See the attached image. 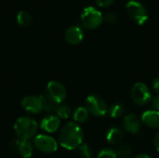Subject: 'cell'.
I'll return each instance as SVG.
<instances>
[{
	"label": "cell",
	"instance_id": "cell-25",
	"mask_svg": "<svg viewBox=\"0 0 159 158\" xmlns=\"http://www.w3.org/2000/svg\"><path fill=\"white\" fill-rule=\"evenodd\" d=\"M95 2L99 7H107L111 6L115 2V0H95Z\"/></svg>",
	"mask_w": 159,
	"mask_h": 158
},
{
	"label": "cell",
	"instance_id": "cell-10",
	"mask_svg": "<svg viewBox=\"0 0 159 158\" xmlns=\"http://www.w3.org/2000/svg\"><path fill=\"white\" fill-rule=\"evenodd\" d=\"M64 38L70 45H78L84 38V33L78 26H70L64 33Z\"/></svg>",
	"mask_w": 159,
	"mask_h": 158
},
{
	"label": "cell",
	"instance_id": "cell-4",
	"mask_svg": "<svg viewBox=\"0 0 159 158\" xmlns=\"http://www.w3.org/2000/svg\"><path fill=\"white\" fill-rule=\"evenodd\" d=\"M80 18L82 24L88 29L98 28L103 20L102 14L93 7H88L84 8Z\"/></svg>",
	"mask_w": 159,
	"mask_h": 158
},
{
	"label": "cell",
	"instance_id": "cell-19",
	"mask_svg": "<svg viewBox=\"0 0 159 158\" xmlns=\"http://www.w3.org/2000/svg\"><path fill=\"white\" fill-rule=\"evenodd\" d=\"M125 111H126V109H125L124 105L121 103H115V104L111 105L110 108L108 109L109 115L113 118L121 117L125 114Z\"/></svg>",
	"mask_w": 159,
	"mask_h": 158
},
{
	"label": "cell",
	"instance_id": "cell-14",
	"mask_svg": "<svg viewBox=\"0 0 159 158\" xmlns=\"http://www.w3.org/2000/svg\"><path fill=\"white\" fill-rule=\"evenodd\" d=\"M123 132L118 128H112L106 134V140L111 144H118L123 140Z\"/></svg>",
	"mask_w": 159,
	"mask_h": 158
},
{
	"label": "cell",
	"instance_id": "cell-2",
	"mask_svg": "<svg viewBox=\"0 0 159 158\" xmlns=\"http://www.w3.org/2000/svg\"><path fill=\"white\" fill-rule=\"evenodd\" d=\"M14 131L20 141H29L34 138L37 131V122L30 116H21L14 124Z\"/></svg>",
	"mask_w": 159,
	"mask_h": 158
},
{
	"label": "cell",
	"instance_id": "cell-3",
	"mask_svg": "<svg viewBox=\"0 0 159 158\" xmlns=\"http://www.w3.org/2000/svg\"><path fill=\"white\" fill-rule=\"evenodd\" d=\"M126 8L129 17L137 24L143 25L147 21L149 16L146 8L142 3L135 0H129L126 5Z\"/></svg>",
	"mask_w": 159,
	"mask_h": 158
},
{
	"label": "cell",
	"instance_id": "cell-13",
	"mask_svg": "<svg viewBox=\"0 0 159 158\" xmlns=\"http://www.w3.org/2000/svg\"><path fill=\"white\" fill-rule=\"evenodd\" d=\"M142 121L149 128L159 129V111L148 110L142 115Z\"/></svg>",
	"mask_w": 159,
	"mask_h": 158
},
{
	"label": "cell",
	"instance_id": "cell-18",
	"mask_svg": "<svg viewBox=\"0 0 159 158\" xmlns=\"http://www.w3.org/2000/svg\"><path fill=\"white\" fill-rule=\"evenodd\" d=\"M17 21L19 25L22 27H29L33 22V17L29 12L25 10H20L17 15Z\"/></svg>",
	"mask_w": 159,
	"mask_h": 158
},
{
	"label": "cell",
	"instance_id": "cell-21",
	"mask_svg": "<svg viewBox=\"0 0 159 158\" xmlns=\"http://www.w3.org/2000/svg\"><path fill=\"white\" fill-rule=\"evenodd\" d=\"M78 151H79V155L81 156V157L83 158H92L93 156V150L92 148L87 144V143H83L79 148H78Z\"/></svg>",
	"mask_w": 159,
	"mask_h": 158
},
{
	"label": "cell",
	"instance_id": "cell-20",
	"mask_svg": "<svg viewBox=\"0 0 159 158\" xmlns=\"http://www.w3.org/2000/svg\"><path fill=\"white\" fill-rule=\"evenodd\" d=\"M57 115L62 119H67L71 116L72 115V110L70 109V107L66 104H60L57 111Z\"/></svg>",
	"mask_w": 159,
	"mask_h": 158
},
{
	"label": "cell",
	"instance_id": "cell-9",
	"mask_svg": "<svg viewBox=\"0 0 159 158\" xmlns=\"http://www.w3.org/2000/svg\"><path fill=\"white\" fill-rule=\"evenodd\" d=\"M22 108L30 114H40L44 110L43 101L40 96H26L21 101Z\"/></svg>",
	"mask_w": 159,
	"mask_h": 158
},
{
	"label": "cell",
	"instance_id": "cell-8",
	"mask_svg": "<svg viewBox=\"0 0 159 158\" xmlns=\"http://www.w3.org/2000/svg\"><path fill=\"white\" fill-rule=\"evenodd\" d=\"M45 93L58 104H61L67 95L65 87L59 81H50L46 87Z\"/></svg>",
	"mask_w": 159,
	"mask_h": 158
},
{
	"label": "cell",
	"instance_id": "cell-28",
	"mask_svg": "<svg viewBox=\"0 0 159 158\" xmlns=\"http://www.w3.org/2000/svg\"><path fill=\"white\" fill-rule=\"evenodd\" d=\"M155 147H156L157 151L159 153V131L157 133V135L155 137Z\"/></svg>",
	"mask_w": 159,
	"mask_h": 158
},
{
	"label": "cell",
	"instance_id": "cell-22",
	"mask_svg": "<svg viewBox=\"0 0 159 158\" xmlns=\"http://www.w3.org/2000/svg\"><path fill=\"white\" fill-rule=\"evenodd\" d=\"M117 152L112 148H104L98 154V158H117Z\"/></svg>",
	"mask_w": 159,
	"mask_h": 158
},
{
	"label": "cell",
	"instance_id": "cell-12",
	"mask_svg": "<svg viewBox=\"0 0 159 158\" xmlns=\"http://www.w3.org/2000/svg\"><path fill=\"white\" fill-rule=\"evenodd\" d=\"M61 122L58 115H48L41 121V129L48 133H53L60 128Z\"/></svg>",
	"mask_w": 159,
	"mask_h": 158
},
{
	"label": "cell",
	"instance_id": "cell-5",
	"mask_svg": "<svg viewBox=\"0 0 159 158\" xmlns=\"http://www.w3.org/2000/svg\"><path fill=\"white\" fill-rule=\"evenodd\" d=\"M86 108L94 116H104L108 113L107 105L102 98L98 95H89L86 99Z\"/></svg>",
	"mask_w": 159,
	"mask_h": 158
},
{
	"label": "cell",
	"instance_id": "cell-23",
	"mask_svg": "<svg viewBox=\"0 0 159 158\" xmlns=\"http://www.w3.org/2000/svg\"><path fill=\"white\" fill-rule=\"evenodd\" d=\"M131 148L128 144H122L117 150V155L121 158H129L131 156Z\"/></svg>",
	"mask_w": 159,
	"mask_h": 158
},
{
	"label": "cell",
	"instance_id": "cell-11",
	"mask_svg": "<svg viewBox=\"0 0 159 158\" xmlns=\"http://www.w3.org/2000/svg\"><path fill=\"white\" fill-rule=\"evenodd\" d=\"M123 127L129 133L137 134L141 129V120L136 115H127L123 120Z\"/></svg>",
	"mask_w": 159,
	"mask_h": 158
},
{
	"label": "cell",
	"instance_id": "cell-7",
	"mask_svg": "<svg viewBox=\"0 0 159 158\" xmlns=\"http://www.w3.org/2000/svg\"><path fill=\"white\" fill-rule=\"evenodd\" d=\"M34 145L37 150L45 154L55 153L58 149V142L55 139L45 134L36 135L34 138Z\"/></svg>",
	"mask_w": 159,
	"mask_h": 158
},
{
	"label": "cell",
	"instance_id": "cell-16",
	"mask_svg": "<svg viewBox=\"0 0 159 158\" xmlns=\"http://www.w3.org/2000/svg\"><path fill=\"white\" fill-rule=\"evenodd\" d=\"M89 111L86 107L79 106L75 108V110L73 113V118L75 123H84L89 118Z\"/></svg>",
	"mask_w": 159,
	"mask_h": 158
},
{
	"label": "cell",
	"instance_id": "cell-24",
	"mask_svg": "<svg viewBox=\"0 0 159 158\" xmlns=\"http://www.w3.org/2000/svg\"><path fill=\"white\" fill-rule=\"evenodd\" d=\"M116 20H117V15L115 12H108L104 16V20L109 24L115 23L116 21Z\"/></svg>",
	"mask_w": 159,
	"mask_h": 158
},
{
	"label": "cell",
	"instance_id": "cell-29",
	"mask_svg": "<svg viewBox=\"0 0 159 158\" xmlns=\"http://www.w3.org/2000/svg\"><path fill=\"white\" fill-rule=\"evenodd\" d=\"M134 158H152L150 156L146 155V154H141V155H138L136 156Z\"/></svg>",
	"mask_w": 159,
	"mask_h": 158
},
{
	"label": "cell",
	"instance_id": "cell-15",
	"mask_svg": "<svg viewBox=\"0 0 159 158\" xmlns=\"http://www.w3.org/2000/svg\"><path fill=\"white\" fill-rule=\"evenodd\" d=\"M18 152L23 158H30L34 152V145L30 141H20V140Z\"/></svg>",
	"mask_w": 159,
	"mask_h": 158
},
{
	"label": "cell",
	"instance_id": "cell-26",
	"mask_svg": "<svg viewBox=\"0 0 159 158\" xmlns=\"http://www.w3.org/2000/svg\"><path fill=\"white\" fill-rule=\"evenodd\" d=\"M152 105H153V107H154L156 110L159 111V95L156 96V97L152 100Z\"/></svg>",
	"mask_w": 159,
	"mask_h": 158
},
{
	"label": "cell",
	"instance_id": "cell-1",
	"mask_svg": "<svg viewBox=\"0 0 159 158\" xmlns=\"http://www.w3.org/2000/svg\"><path fill=\"white\" fill-rule=\"evenodd\" d=\"M84 133L81 127L75 122H69L60 131L59 142L66 150H75L83 143Z\"/></svg>",
	"mask_w": 159,
	"mask_h": 158
},
{
	"label": "cell",
	"instance_id": "cell-17",
	"mask_svg": "<svg viewBox=\"0 0 159 158\" xmlns=\"http://www.w3.org/2000/svg\"><path fill=\"white\" fill-rule=\"evenodd\" d=\"M42 101H43V104H44V111H46L47 113L50 114V113H54L57 111L58 107L60 104H58L57 102H55L51 98H49L46 93L40 95Z\"/></svg>",
	"mask_w": 159,
	"mask_h": 158
},
{
	"label": "cell",
	"instance_id": "cell-6",
	"mask_svg": "<svg viewBox=\"0 0 159 158\" xmlns=\"http://www.w3.org/2000/svg\"><path fill=\"white\" fill-rule=\"evenodd\" d=\"M131 99L139 106L146 105L151 100V92L148 87L142 82H137L131 88Z\"/></svg>",
	"mask_w": 159,
	"mask_h": 158
},
{
	"label": "cell",
	"instance_id": "cell-27",
	"mask_svg": "<svg viewBox=\"0 0 159 158\" xmlns=\"http://www.w3.org/2000/svg\"><path fill=\"white\" fill-rule=\"evenodd\" d=\"M153 88H154V90L159 95V77L156 78L153 81Z\"/></svg>",
	"mask_w": 159,
	"mask_h": 158
}]
</instances>
